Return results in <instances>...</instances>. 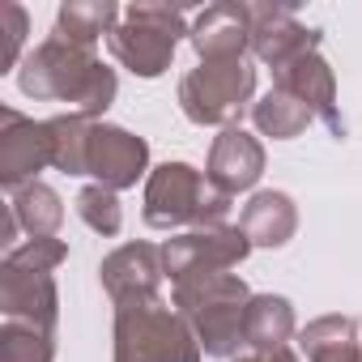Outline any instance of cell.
I'll list each match as a JSON object with an SVG mask.
<instances>
[{
  "instance_id": "14",
  "label": "cell",
  "mask_w": 362,
  "mask_h": 362,
  "mask_svg": "<svg viewBox=\"0 0 362 362\" xmlns=\"http://www.w3.org/2000/svg\"><path fill=\"white\" fill-rule=\"evenodd\" d=\"M162 277H166L162 273V247H153V243H124L98 264V281L111 294V303L158 294Z\"/></svg>"
},
{
  "instance_id": "5",
  "label": "cell",
  "mask_w": 362,
  "mask_h": 362,
  "mask_svg": "<svg viewBox=\"0 0 362 362\" xmlns=\"http://www.w3.org/2000/svg\"><path fill=\"white\" fill-rule=\"evenodd\" d=\"M256 94V69L247 56L235 60H201L192 73L179 77V107L201 128H239Z\"/></svg>"
},
{
  "instance_id": "21",
  "label": "cell",
  "mask_w": 362,
  "mask_h": 362,
  "mask_svg": "<svg viewBox=\"0 0 362 362\" xmlns=\"http://www.w3.org/2000/svg\"><path fill=\"white\" fill-rule=\"evenodd\" d=\"M0 362H56V332L5 320L0 324Z\"/></svg>"
},
{
  "instance_id": "16",
  "label": "cell",
  "mask_w": 362,
  "mask_h": 362,
  "mask_svg": "<svg viewBox=\"0 0 362 362\" xmlns=\"http://www.w3.org/2000/svg\"><path fill=\"white\" fill-rule=\"evenodd\" d=\"M239 226L252 239V247H286L298 230V209L286 192H256L243 205Z\"/></svg>"
},
{
  "instance_id": "1",
  "label": "cell",
  "mask_w": 362,
  "mask_h": 362,
  "mask_svg": "<svg viewBox=\"0 0 362 362\" xmlns=\"http://www.w3.org/2000/svg\"><path fill=\"white\" fill-rule=\"evenodd\" d=\"M18 86L22 94L30 98H43V103H69V115H86V119H98L111 98H115V73L90 52V47H77V43H64V39H43L26 60H22V73H18Z\"/></svg>"
},
{
  "instance_id": "12",
  "label": "cell",
  "mask_w": 362,
  "mask_h": 362,
  "mask_svg": "<svg viewBox=\"0 0 362 362\" xmlns=\"http://www.w3.org/2000/svg\"><path fill=\"white\" fill-rule=\"evenodd\" d=\"M209 184L226 197H239L247 188L260 184L264 175V145L243 132V128H222V136H214V149H209Z\"/></svg>"
},
{
  "instance_id": "27",
  "label": "cell",
  "mask_w": 362,
  "mask_h": 362,
  "mask_svg": "<svg viewBox=\"0 0 362 362\" xmlns=\"http://www.w3.org/2000/svg\"><path fill=\"white\" fill-rule=\"evenodd\" d=\"M13 235H18V218H13V209L5 205V214H0V243H5L9 252H13Z\"/></svg>"
},
{
  "instance_id": "3",
  "label": "cell",
  "mask_w": 362,
  "mask_h": 362,
  "mask_svg": "<svg viewBox=\"0 0 362 362\" xmlns=\"http://www.w3.org/2000/svg\"><path fill=\"white\" fill-rule=\"evenodd\" d=\"M205 349L192 324L170 311L162 294L115 303V362H201Z\"/></svg>"
},
{
  "instance_id": "15",
  "label": "cell",
  "mask_w": 362,
  "mask_h": 362,
  "mask_svg": "<svg viewBox=\"0 0 362 362\" xmlns=\"http://www.w3.org/2000/svg\"><path fill=\"white\" fill-rule=\"evenodd\" d=\"M188 39L201 60H235L252 47V9L247 5H209L192 18Z\"/></svg>"
},
{
  "instance_id": "19",
  "label": "cell",
  "mask_w": 362,
  "mask_h": 362,
  "mask_svg": "<svg viewBox=\"0 0 362 362\" xmlns=\"http://www.w3.org/2000/svg\"><path fill=\"white\" fill-rule=\"evenodd\" d=\"M9 209L18 218V226L30 235V239H56L60 222H64V201L47 188V184H26L18 192H9Z\"/></svg>"
},
{
  "instance_id": "2",
  "label": "cell",
  "mask_w": 362,
  "mask_h": 362,
  "mask_svg": "<svg viewBox=\"0 0 362 362\" xmlns=\"http://www.w3.org/2000/svg\"><path fill=\"white\" fill-rule=\"evenodd\" d=\"M175 311L184 315L209 358H235L243 341V315L252 303V290L235 273H214V277H192L175 281Z\"/></svg>"
},
{
  "instance_id": "7",
  "label": "cell",
  "mask_w": 362,
  "mask_h": 362,
  "mask_svg": "<svg viewBox=\"0 0 362 362\" xmlns=\"http://www.w3.org/2000/svg\"><path fill=\"white\" fill-rule=\"evenodd\" d=\"M252 252V239L243 226H222V230H184L162 243V273L175 281H192V277H214L235 264H243Z\"/></svg>"
},
{
  "instance_id": "10",
  "label": "cell",
  "mask_w": 362,
  "mask_h": 362,
  "mask_svg": "<svg viewBox=\"0 0 362 362\" xmlns=\"http://www.w3.org/2000/svg\"><path fill=\"white\" fill-rule=\"evenodd\" d=\"M247 9H252V52L256 60L273 64V73L307 52H320V30L303 26L290 5H247Z\"/></svg>"
},
{
  "instance_id": "18",
  "label": "cell",
  "mask_w": 362,
  "mask_h": 362,
  "mask_svg": "<svg viewBox=\"0 0 362 362\" xmlns=\"http://www.w3.org/2000/svg\"><path fill=\"white\" fill-rule=\"evenodd\" d=\"M115 22H119V9L111 0H69L56 13V39L94 52V43L115 30Z\"/></svg>"
},
{
  "instance_id": "6",
  "label": "cell",
  "mask_w": 362,
  "mask_h": 362,
  "mask_svg": "<svg viewBox=\"0 0 362 362\" xmlns=\"http://www.w3.org/2000/svg\"><path fill=\"white\" fill-rule=\"evenodd\" d=\"M218 188L209 184V175H201L192 162H162L145 179V226L153 230H205V214Z\"/></svg>"
},
{
  "instance_id": "23",
  "label": "cell",
  "mask_w": 362,
  "mask_h": 362,
  "mask_svg": "<svg viewBox=\"0 0 362 362\" xmlns=\"http://www.w3.org/2000/svg\"><path fill=\"white\" fill-rule=\"evenodd\" d=\"M77 218L94 230V235H119V226H124V209H119V197L111 192V188H103V184H90V188H81L77 192Z\"/></svg>"
},
{
  "instance_id": "25",
  "label": "cell",
  "mask_w": 362,
  "mask_h": 362,
  "mask_svg": "<svg viewBox=\"0 0 362 362\" xmlns=\"http://www.w3.org/2000/svg\"><path fill=\"white\" fill-rule=\"evenodd\" d=\"M0 35H5V43H0V73H9L26 43V9L22 5H0Z\"/></svg>"
},
{
  "instance_id": "8",
  "label": "cell",
  "mask_w": 362,
  "mask_h": 362,
  "mask_svg": "<svg viewBox=\"0 0 362 362\" xmlns=\"http://www.w3.org/2000/svg\"><path fill=\"white\" fill-rule=\"evenodd\" d=\"M56 166V141H52V124H35L22 111L5 107L0 111V184L9 192L35 184V175Z\"/></svg>"
},
{
  "instance_id": "11",
  "label": "cell",
  "mask_w": 362,
  "mask_h": 362,
  "mask_svg": "<svg viewBox=\"0 0 362 362\" xmlns=\"http://www.w3.org/2000/svg\"><path fill=\"white\" fill-rule=\"evenodd\" d=\"M0 311H5V320H22V324H39L47 332H56V320H60L56 277L18 269L5 260L0 264Z\"/></svg>"
},
{
  "instance_id": "22",
  "label": "cell",
  "mask_w": 362,
  "mask_h": 362,
  "mask_svg": "<svg viewBox=\"0 0 362 362\" xmlns=\"http://www.w3.org/2000/svg\"><path fill=\"white\" fill-rule=\"evenodd\" d=\"M47 124H52V141H56V170L81 175L86 170V136H90L94 119H86V115H56Z\"/></svg>"
},
{
  "instance_id": "20",
  "label": "cell",
  "mask_w": 362,
  "mask_h": 362,
  "mask_svg": "<svg viewBox=\"0 0 362 362\" xmlns=\"http://www.w3.org/2000/svg\"><path fill=\"white\" fill-rule=\"evenodd\" d=\"M311 119H315V111H311L298 94L277 90V86H273L260 103H252V124H256L264 136H273V141H294Z\"/></svg>"
},
{
  "instance_id": "17",
  "label": "cell",
  "mask_w": 362,
  "mask_h": 362,
  "mask_svg": "<svg viewBox=\"0 0 362 362\" xmlns=\"http://www.w3.org/2000/svg\"><path fill=\"white\" fill-rule=\"evenodd\" d=\"M294 337V307L281 294H252L243 315V341L247 349H277Z\"/></svg>"
},
{
  "instance_id": "13",
  "label": "cell",
  "mask_w": 362,
  "mask_h": 362,
  "mask_svg": "<svg viewBox=\"0 0 362 362\" xmlns=\"http://www.w3.org/2000/svg\"><path fill=\"white\" fill-rule=\"evenodd\" d=\"M273 86L298 94L315 111V119H324V128L337 141L345 136V119H341V107H337V77H332V69H328V60L320 52H307V56L290 60L286 69H277L273 73Z\"/></svg>"
},
{
  "instance_id": "9",
  "label": "cell",
  "mask_w": 362,
  "mask_h": 362,
  "mask_svg": "<svg viewBox=\"0 0 362 362\" xmlns=\"http://www.w3.org/2000/svg\"><path fill=\"white\" fill-rule=\"evenodd\" d=\"M145 170H149V145L141 136H132L119 124H103V119L90 124V136H86V170L81 175H94L103 188L124 192V188H136V179Z\"/></svg>"
},
{
  "instance_id": "26",
  "label": "cell",
  "mask_w": 362,
  "mask_h": 362,
  "mask_svg": "<svg viewBox=\"0 0 362 362\" xmlns=\"http://www.w3.org/2000/svg\"><path fill=\"white\" fill-rule=\"evenodd\" d=\"M235 362H298V358H294L290 345H277V349H247V354H239Z\"/></svg>"
},
{
  "instance_id": "24",
  "label": "cell",
  "mask_w": 362,
  "mask_h": 362,
  "mask_svg": "<svg viewBox=\"0 0 362 362\" xmlns=\"http://www.w3.org/2000/svg\"><path fill=\"white\" fill-rule=\"evenodd\" d=\"M5 260H9V264H18V269L56 273V269L69 260V243H64V239H26V243H22V247H13Z\"/></svg>"
},
{
  "instance_id": "4",
  "label": "cell",
  "mask_w": 362,
  "mask_h": 362,
  "mask_svg": "<svg viewBox=\"0 0 362 362\" xmlns=\"http://www.w3.org/2000/svg\"><path fill=\"white\" fill-rule=\"evenodd\" d=\"M192 35L188 30V13L184 9H170V5H128L119 9L115 30L107 35L111 56L136 73V77H162L175 60L179 39Z\"/></svg>"
}]
</instances>
